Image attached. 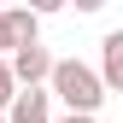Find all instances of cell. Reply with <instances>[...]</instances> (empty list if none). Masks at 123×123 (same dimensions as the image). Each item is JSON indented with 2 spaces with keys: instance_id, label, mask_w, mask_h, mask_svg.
I'll use <instances>...</instances> for the list:
<instances>
[{
  "instance_id": "cell-1",
  "label": "cell",
  "mask_w": 123,
  "mask_h": 123,
  "mask_svg": "<svg viewBox=\"0 0 123 123\" xmlns=\"http://www.w3.org/2000/svg\"><path fill=\"white\" fill-rule=\"evenodd\" d=\"M53 94L70 105V117H94L100 105H105V76L88 70L82 59H59V70H53Z\"/></svg>"
},
{
  "instance_id": "cell-2",
  "label": "cell",
  "mask_w": 123,
  "mask_h": 123,
  "mask_svg": "<svg viewBox=\"0 0 123 123\" xmlns=\"http://www.w3.org/2000/svg\"><path fill=\"white\" fill-rule=\"evenodd\" d=\"M53 70H59V59H47V47H24V53H12V76H18L24 88L53 82Z\"/></svg>"
},
{
  "instance_id": "cell-3",
  "label": "cell",
  "mask_w": 123,
  "mask_h": 123,
  "mask_svg": "<svg viewBox=\"0 0 123 123\" xmlns=\"http://www.w3.org/2000/svg\"><path fill=\"white\" fill-rule=\"evenodd\" d=\"M100 76H105V94H123V29L100 41Z\"/></svg>"
},
{
  "instance_id": "cell-4",
  "label": "cell",
  "mask_w": 123,
  "mask_h": 123,
  "mask_svg": "<svg viewBox=\"0 0 123 123\" xmlns=\"http://www.w3.org/2000/svg\"><path fill=\"white\" fill-rule=\"evenodd\" d=\"M47 100H53V94H41V88H24V94L12 100V111H6V123H53V111H47Z\"/></svg>"
},
{
  "instance_id": "cell-5",
  "label": "cell",
  "mask_w": 123,
  "mask_h": 123,
  "mask_svg": "<svg viewBox=\"0 0 123 123\" xmlns=\"http://www.w3.org/2000/svg\"><path fill=\"white\" fill-rule=\"evenodd\" d=\"M6 24H12V41H18V53H24V47H41V41H35L41 18H35L29 6H6Z\"/></svg>"
},
{
  "instance_id": "cell-6",
  "label": "cell",
  "mask_w": 123,
  "mask_h": 123,
  "mask_svg": "<svg viewBox=\"0 0 123 123\" xmlns=\"http://www.w3.org/2000/svg\"><path fill=\"white\" fill-rule=\"evenodd\" d=\"M18 100V76H12V59H0V111H12Z\"/></svg>"
},
{
  "instance_id": "cell-7",
  "label": "cell",
  "mask_w": 123,
  "mask_h": 123,
  "mask_svg": "<svg viewBox=\"0 0 123 123\" xmlns=\"http://www.w3.org/2000/svg\"><path fill=\"white\" fill-rule=\"evenodd\" d=\"M0 53H18V41H12V24H6V6H0Z\"/></svg>"
},
{
  "instance_id": "cell-8",
  "label": "cell",
  "mask_w": 123,
  "mask_h": 123,
  "mask_svg": "<svg viewBox=\"0 0 123 123\" xmlns=\"http://www.w3.org/2000/svg\"><path fill=\"white\" fill-rule=\"evenodd\" d=\"M59 123H94V117H59Z\"/></svg>"
},
{
  "instance_id": "cell-9",
  "label": "cell",
  "mask_w": 123,
  "mask_h": 123,
  "mask_svg": "<svg viewBox=\"0 0 123 123\" xmlns=\"http://www.w3.org/2000/svg\"><path fill=\"white\" fill-rule=\"evenodd\" d=\"M0 123H6V117H0Z\"/></svg>"
}]
</instances>
